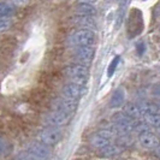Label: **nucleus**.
I'll list each match as a JSON object with an SVG mask.
<instances>
[{
    "instance_id": "1",
    "label": "nucleus",
    "mask_w": 160,
    "mask_h": 160,
    "mask_svg": "<svg viewBox=\"0 0 160 160\" xmlns=\"http://www.w3.org/2000/svg\"><path fill=\"white\" fill-rule=\"evenodd\" d=\"M65 73L70 78V82H73V83L80 84V86H84L87 83V81H88L89 70L87 68V65L78 63V64L69 65L65 69Z\"/></svg>"
},
{
    "instance_id": "2",
    "label": "nucleus",
    "mask_w": 160,
    "mask_h": 160,
    "mask_svg": "<svg viewBox=\"0 0 160 160\" xmlns=\"http://www.w3.org/2000/svg\"><path fill=\"white\" fill-rule=\"evenodd\" d=\"M22 155L25 157L24 160H49L51 151L42 142H32L28 147V152Z\"/></svg>"
},
{
    "instance_id": "3",
    "label": "nucleus",
    "mask_w": 160,
    "mask_h": 160,
    "mask_svg": "<svg viewBox=\"0 0 160 160\" xmlns=\"http://www.w3.org/2000/svg\"><path fill=\"white\" fill-rule=\"evenodd\" d=\"M95 40V35L90 29H80L70 36V43L75 47L92 46Z\"/></svg>"
},
{
    "instance_id": "4",
    "label": "nucleus",
    "mask_w": 160,
    "mask_h": 160,
    "mask_svg": "<svg viewBox=\"0 0 160 160\" xmlns=\"http://www.w3.org/2000/svg\"><path fill=\"white\" fill-rule=\"evenodd\" d=\"M62 136L63 132L58 127H48L40 131L39 140L46 146H54L62 140Z\"/></svg>"
},
{
    "instance_id": "5",
    "label": "nucleus",
    "mask_w": 160,
    "mask_h": 160,
    "mask_svg": "<svg viewBox=\"0 0 160 160\" xmlns=\"http://www.w3.org/2000/svg\"><path fill=\"white\" fill-rule=\"evenodd\" d=\"M113 138H114V132L113 131L107 130V129H102V130L98 131L95 135L90 137V144L96 149H101L105 146L111 143Z\"/></svg>"
},
{
    "instance_id": "6",
    "label": "nucleus",
    "mask_w": 160,
    "mask_h": 160,
    "mask_svg": "<svg viewBox=\"0 0 160 160\" xmlns=\"http://www.w3.org/2000/svg\"><path fill=\"white\" fill-rule=\"evenodd\" d=\"M113 122H114V127H116V130L124 135V134H129L132 129H134V123L131 118L127 116L125 113H116L113 116Z\"/></svg>"
},
{
    "instance_id": "7",
    "label": "nucleus",
    "mask_w": 160,
    "mask_h": 160,
    "mask_svg": "<svg viewBox=\"0 0 160 160\" xmlns=\"http://www.w3.org/2000/svg\"><path fill=\"white\" fill-rule=\"evenodd\" d=\"M69 118H70V114L63 112L60 110H53L47 114L46 117V122L51 127H63L65 124L69 123Z\"/></svg>"
},
{
    "instance_id": "8",
    "label": "nucleus",
    "mask_w": 160,
    "mask_h": 160,
    "mask_svg": "<svg viewBox=\"0 0 160 160\" xmlns=\"http://www.w3.org/2000/svg\"><path fill=\"white\" fill-rule=\"evenodd\" d=\"M94 54H95V49L93 46H81V47H77V49H76L75 58L80 64L88 65L92 63Z\"/></svg>"
},
{
    "instance_id": "9",
    "label": "nucleus",
    "mask_w": 160,
    "mask_h": 160,
    "mask_svg": "<svg viewBox=\"0 0 160 160\" xmlns=\"http://www.w3.org/2000/svg\"><path fill=\"white\" fill-rule=\"evenodd\" d=\"M138 141L140 144L146 148V149H153V148H157L160 144L159 137L157 136L155 134H153L151 131H143L138 136Z\"/></svg>"
},
{
    "instance_id": "10",
    "label": "nucleus",
    "mask_w": 160,
    "mask_h": 160,
    "mask_svg": "<svg viewBox=\"0 0 160 160\" xmlns=\"http://www.w3.org/2000/svg\"><path fill=\"white\" fill-rule=\"evenodd\" d=\"M86 93V89L83 86L76 84L73 82H70L68 84H65L63 88V95L65 98H69L72 100H78L81 96Z\"/></svg>"
},
{
    "instance_id": "11",
    "label": "nucleus",
    "mask_w": 160,
    "mask_h": 160,
    "mask_svg": "<svg viewBox=\"0 0 160 160\" xmlns=\"http://www.w3.org/2000/svg\"><path fill=\"white\" fill-rule=\"evenodd\" d=\"M54 107H56V110H60V111L68 113V114H71L77 108V100H72V99H69V98L64 96L62 99L56 100Z\"/></svg>"
},
{
    "instance_id": "12",
    "label": "nucleus",
    "mask_w": 160,
    "mask_h": 160,
    "mask_svg": "<svg viewBox=\"0 0 160 160\" xmlns=\"http://www.w3.org/2000/svg\"><path fill=\"white\" fill-rule=\"evenodd\" d=\"M125 100V92L123 88H118L113 92L112 96L110 99V107L111 108H119L124 104Z\"/></svg>"
},
{
    "instance_id": "13",
    "label": "nucleus",
    "mask_w": 160,
    "mask_h": 160,
    "mask_svg": "<svg viewBox=\"0 0 160 160\" xmlns=\"http://www.w3.org/2000/svg\"><path fill=\"white\" fill-rule=\"evenodd\" d=\"M75 11L77 15H82V16H94L96 12L95 8L90 4V2H80L75 6Z\"/></svg>"
},
{
    "instance_id": "14",
    "label": "nucleus",
    "mask_w": 160,
    "mask_h": 160,
    "mask_svg": "<svg viewBox=\"0 0 160 160\" xmlns=\"http://www.w3.org/2000/svg\"><path fill=\"white\" fill-rule=\"evenodd\" d=\"M73 23L80 25L84 29H90L95 27V22L93 19V16H82V15H77L76 17H73Z\"/></svg>"
},
{
    "instance_id": "15",
    "label": "nucleus",
    "mask_w": 160,
    "mask_h": 160,
    "mask_svg": "<svg viewBox=\"0 0 160 160\" xmlns=\"http://www.w3.org/2000/svg\"><path fill=\"white\" fill-rule=\"evenodd\" d=\"M124 113L129 116L130 118H135V119L140 118L142 116L138 104H134V102H129L124 106Z\"/></svg>"
},
{
    "instance_id": "16",
    "label": "nucleus",
    "mask_w": 160,
    "mask_h": 160,
    "mask_svg": "<svg viewBox=\"0 0 160 160\" xmlns=\"http://www.w3.org/2000/svg\"><path fill=\"white\" fill-rule=\"evenodd\" d=\"M100 151L106 157H114V155H117V154L120 153V147H118V146H116V144H113L111 142V143H108L107 146H105L104 148H101Z\"/></svg>"
},
{
    "instance_id": "17",
    "label": "nucleus",
    "mask_w": 160,
    "mask_h": 160,
    "mask_svg": "<svg viewBox=\"0 0 160 160\" xmlns=\"http://www.w3.org/2000/svg\"><path fill=\"white\" fill-rule=\"evenodd\" d=\"M144 118H146V122L148 124H151L152 127H155V128H159L160 127V112L146 114Z\"/></svg>"
},
{
    "instance_id": "18",
    "label": "nucleus",
    "mask_w": 160,
    "mask_h": 160,
    "mask_svg": "<svg viewBox=\"0 0 160 160\" xmlns=\"http://www.w3.org/2000/svg\"><path fill=\"white\" fill-rule=\"evenodd\" d=\"M119 60H120V57H114L113 58V60L108 65V69H107V76L108 77H112L114 71H116V69H117V65L119 64Z\"/></svg>"
},
{
    "instance_id": "19",
    "label": "nucleus",
    "mask_w": 160,
    "mask_h": 160,
    "mask_svg": "<svg viewBox=\"0 0 160 160\" xmlns=\"http://www.w3.org/2000/svg\"><path fill=\"white\" fill-rule=\"evenodd\" d=\"M12 13V6L6 2H0V17H8Z\"/></svg>"
},
{
    "instance_id": "20",
    "label": "nucleus",
    "mask_w": 160,
    "mask_h": 160,
    "mask_svg": "<svg viewBox=\"0 0 160 160\" xmlns=\"http://www.w3.org/2000/svg\"><path fill=\"white\" fill-rule=\"evenodd\" d=\"M11 19L8 18V17H0V32H4L10 29L11 27Z\"/></svg>"
},
{
    "instance_id": "21",
    "label": "nucleus",
    "mask_w": 160,
    "mask_h": 160,
    "mask_svg": "<svg viewBox=\"0 0 160 160\" xmlns=\"http://www.w3.org/2000/svg\"><path fill=\"white\" fill-rule=\"evenodd\" d=\"M10 151V146L6 141H4L2 138H0V155L6 154Z\"/></svg>"
},
{
    "instance_id": "22",
    "label": "nucleus",
    "mask_w": 160,
    "mask_h": 160,
    "mask_svg": "<svg viewBox=\"0 0 160 160\" xmlns=\"http://www.w3.org/2000/svg\"><path fill=\"white\" fill-rule=\"evenodd\" d=\"M10 1H11V4L15 5V6H23V5H27L30 0H10Z\"/></svg>"
},
{
    "instance_id": "23",
    "label": "nucleus",
    "mask_w": 160,
    "mask_h": 160,
    "mask_svg": "<svg viewBox=\"0 0 160 160\" xmlns=\"http://www.w3.org/2000/svg\"><path fill=\"white\" fill-rule=\"evenodd\" d=\"M144 51H146V47H144L143 42H140V43H137V53H138L140 56H142V54H143Z\"/></svg>"
},
{
    "instance_id": "24",
    "label": "nucleus",
    "mask_w": 160,
    "mask_h": 160,
    "mask_svg": "<svg viewBox=\"0 0 160 160\" xmlns=\"http://www.w3.org/2000/svg\"><path fill=\"white\" fill-rule=\"evenodd\" d=\"M153 94L155 96H160V83L157 84V86L153 88Z\"/></svg>"
},
{
    "instance_id": "25",
    "label": "nucleus",
    "mask_w": 160,
    "mask_h": 160,
    "mask_svg": "<svg viewBox=\"0 0 160 160\" xmlns=\"http://www.w3.org/2000/svg\"><path fill=\"white\" fill-rule=\"evenodd\" d=\"M136 130H137V131L140 130V131H142V132H143V131H148V127H147L146 124H141L140 127H137Z\"/></svg>"
},
{
    "instance_id": "26",
    "label": "nucleus",
    "mask_w": 160,
    "mask_h": 160,
    "mask_svg": "<svg viewBox=\"0 0 160 160\" xmlns=\"http://www.w3.org/2000/svg\"><path fill=\"white\" fill-rule=\"evenodd\" d=\"M157 154H158V157L160 158V144L157 147Z\"/></svg>"
},
{
    "instance_id": "27",
    "label": "nucleus",
    "mask_w": 160,
    "mask_h": 160,
    "mask_svg": "<svg viewBox=\"0 0 160 160\" xmlns=\"http://www.w3.org/2000/svg\"><path fill=\"white\" fill-rule=\"evenodd\" d=\"M86 2H90V4H93V2H96L98 0H84Z\"/></svg>"
},
{
    "instance_id": "28",
    "label": "nucleus",
    "mask_w": 160,
    "mask_h": 160,
    "mask_svg": "<svg viewBox=\"0 0 160 160\" xmlns=\"http://www.w3.org/2000/svg\"><path fill=\"white\" fill-rule=\"evenodd\" d=\"M158 107H159V110H160V100H159V102H158Z\"/></svg>"
}]
</instances>
